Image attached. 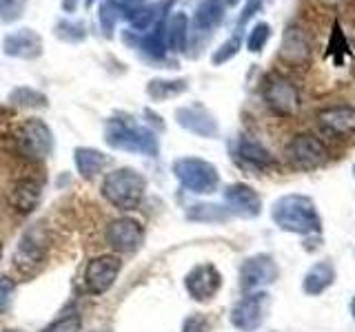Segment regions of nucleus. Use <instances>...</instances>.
Masks as SVG:
<instances>
[{
  "label": "nucleus",
  "instance_id": "obj_1",
  "mask_svg": "<svg viewBox=\"0 0 355 332\" xmlns=\"http://www.w3.org/2000/svg\"><path fill=\"white\" fill-rule=\"evenodd\" d=\"M271 217L277 226L295 235H318L322 219L313 199L306 195H284L273 204Z\"/></svg>",
  "mask_w": 355,
  "mask_h": 332
},
{
  "label": "nucleus",
  "instance_id": "obj_2",
  "mask_svg": "<svg viewBox=\"0 0 355 332\" xmlns=\"http://www.w3.org/2000/svg\"><path fill=\"white\" fill-rule=\"evenodd\" d=\"M105 142L111 149L142 153V155H158V138L147 127L129 124L125 120H109L105 124Z\"/></svg>",
  "mask_w": 355,
  "mask_h": 332
},
{
  "label": "nucleus",
  "instance_id": "obj_3",
  "mask_svg": "<svg viewBox=\"0 0 355 332\" xmlns=\"http://www.w3.org/2000/svg\"><path fill=\"white\" fill-rule=\"evenodd\" d=\"M144 188H147V182L133 169H118L103 180L105 199L120 210L138 208L144 197Z\"/></svg>",
  "mask_w": 355,
  "mask_h": 332
},
{
  "label": "nucleus",
  "instance_id": "obj_4",
  "mask_svg": "<svg viewBox=\"0 0 355 332\" xmlns=\"http://www.w3.org/2000/svg\"><path fill=\"white\" fill-rule=\"evenodd\" d=\"M173 173L187 191L198 193V195H209L214 193L220 184L218 169L207 160L200 158H180L173 162Z\"/></svg>",
  "mask_w": 355,
  "mask_h": 332
},
{
  "label": "nucleus",
  "instance_id": "obj_5",
  "mask_svg": "<svg viewBox=\"0 0 355 332\" xmlns=\"http://www.w3.org/2000/svg\"><path fill=\"white\" fill-rule=\"evenodd\" d=\"M262 95H264L266 107H269L277 116H293L300 107L297 86L280 73H271L269 77H266Z\"/></svg>",
  "mask_w": 355,
  "mask_h": 332
},
{
  "label": "nucleus",
  "instance_id": "obj_6",
  "mask_svg": "<svg viewBox=\"0 0 355 332\" xmlns=\"http://www.w3.org/2000/svg\"><path fill=\"white\" fill-rule=\"evenodd\" d=\"M18 151L29 160H44L53 151V133L42 120H29L18 131Z\"/></svg>",
  "mask_w": 355,
  "mask_h": 332
},
{
  "label": "nucleus",
  "instance_id": "obj_7",
  "mask_svg": "<svg viewBox=\"0 0 355 332\" xmlns=\"http://www.w3.org/2000/svg\"><path fill=\"white\" fill-rule=\"evenodd\" d=\"M288 158L302 171H315L329 160L327 147L311 133H300L288 144Z\"/></svg>",
  "mask_w": 355,
  "mask_h": 332
},
{
  "label": "nucleus",
  "instance_id": "obj_8",
  "mask_svg": "<svg viewBox=\"0 0 355 332\" xmlns=\"http://www.w3.org/2000/svg\"><path fill=\"white\" fill-rule=\"evenodd\" d=\"M266 306H269L266 293H251L242 297L231 310V324L242 332H255L264 321Z\"/></svg>",
  "mask_w": 355,
  "mask_h": 332
},
{
  "label": "nucleus",
  "instance_id": "obj_9",
  "mask_svg": "<svg viewBox=\"0 0 355 332\" xmlns=\"http://www.w3.org/2000/svg\"><path fill=\"white\" fill-rule=\"evenodd\" d=\"M311 51H313V42H311L309 31L300 22H291L282 33L280 60L291 66H302L311 60Z\"/></svg>",
  "mask_w": 355,
  "mask_h": 332
},
{
  "label": "nucleus",
  "instance_id": "obj_10",
  "mask_svg": "<svg viewBox=\"0 0 355 332\" xmlns=\"http://www.w3.org/2000/svg\"><path fill=\"white\" fill-rule=\"evenodd\" d=\"M122 268L116 255H100L87 264L85 270V286L92 295H105L114 286L116 277Z\"/></svg>",
  "mask_w": 355,
  "mask_h": 332
},
{
  "label": "nucleus",
  "instance_id": "obj_11",
  "mask_svg": "<svg viewBox=\"0 0 355 332\" xmlns=\"http://www.w3.org/2000/svg\"><path fill=\"white\" fill-rule=\"evenodd\" d=\"M277 279V264L269 255H253L240 268V286L242 290H258Z\"/></svg>",
  "mask_w": 355,
  "mask_h": 332
},
{
  "label": "nucleus",
  "instance_id": "obj_12",
  "mask_svg": "<svg viewBox=\"0 0 355 332\" xmlns=\"http://www.w3.org/2000/svg\"><path fill=\"white\" fill-rule=\"evenodd\" d=\"M184 286L196 302H209L222 286V275L214 264H200L187 275Z\"/></svg>",
  "mask_w": 355,
  "mask_h": 332
},
{
  "label": "nucleus",
  "instance_id": "obj_13",
  "mask_svg": "<svg viewBox=\"0 0 355 332\" xmlns=\"http://www.w3.org/2000/svg\"><path fill=\"white\" fill-rule=\"evenodd\" d=\"M144 239V230L138 219L131 217H120L114 219L107 228V241L120 252H131L136 250Z\"/></svg>",
  "mask_w": 355,
  "mask_h": 332
},
{
  "label": "nucleus",
  "instance_id": "obj_14",
  "mask_svg": "<svg viewBox=\"0 0 355 332\" xmlns=\"http://www.w3.org/2000/svg\"><path fill=\"white\" fill-rule=\"evenodd\" d=\"M3 51L9 58L33 60L42 53V38L33 29H18L11 31L3 40Z\"/></svg>",
  "mask_w": 355,
  "mask_h": 332
},
{
  "label": "nucleus",
  "instance_id": "obj_15",
  "mask_svg": "<svg viewBox=\"0 0 355 332\" xmlns=\"http://www.w3.org/2000/svg\"><path fill=\"white\" fill-rule=\"evenodd\" d=\"M318 122L333 136L347 138L355 133V107L351 104H333L318 111Z\"/></svg>",
  "mask_w": 355,
  "mask_h": 332
},
{
  "label": "nucleus",
  "instance_id": "obj_16",
  "mask_svg": "<svg viewBox=\"0 0 355 332\" xmlns=\"http://www.w3.org/2000/svg\"><path fill=\"white\" fill-rule=\"evenodd\" d=\"M175 120L182 129L196 133L200 138L218 136V122L205 107H180L175 111Z\"/></svg>",
  "mask_w": 355,
  "mask_h": 332
},
{
  "label": "nucleus",
  "instance_id": "obj_17",
  "mask_svg": "<svg viewBox=\"0 0 355 332\" xmlns=\"http://www.w3.org/2000/svg\"><path fill=\"white\" fill-rule=\"evenodd\" d=\"M225 202L231 213L240 217H258L262 210V199L249 184H231L225 188Z\"/></svg>",
  "mask_w": 355,
  "mask_h": 332
},
{
  "label": "nucleus",
  "instance_id": "obj_18",
  "mask_svg": "<svg viewBox=\"0 0 355 332\" xmlns=\"http://www.w3.org/2000/svg\"><path fill=\"white\" fill-rule=\"evenodd\" d=\"M44 248H47V243H44V237H40L38 230L25 232V237H22L18 252H16V266L22 273L31 270V266L42 261Z\"/></svg>",
  "mask_w": 355,
  "mask_h": 332
},
{
  "label": "nucleus",
  "instance_id": "obj_19",
  "mask_svg": "<svg viewBox=\"0 0 355 332\" xmlns=\"http://www.w3.org/2000/svg\"><path fill=\"white\" fill-rule=\"evenodd\" d=\"M336 282V268H333L331 261H318L309 268V273L302 279V290L311 297L322 295L327 288Z\"/></svg>",
  "mask_w": 355,
  "mask_h": 332
},
{
  "label": "nucleus",
  "instance_id": "obj_20",
  "mask_svg": "<svg viewBox=\"0 0 355 332\" xmlns=\"http://www.w3.org/2000/svg\"><path fill=\"white\" fill-rule=\"evenodd\" d=\"M225 18V0H200L193 14V25L200 31H214Z\"/></svg>",
  "mask_w": 355,
  "mask_h": 332
},
{
  "label": "nucleus",
  "instance_id": "obj_21",
  "mask_svg": "<svg viewBox=\"0 0 355 332\" xmlns=\"http://www.w3.org/2000/svg\"><path fill=\"white\" fill-rule=\"evenodd\" d=\"M73 160H76V169L83 177H96L98 173H103L109 164V158L105 153H100L96 149H76L73 153Z\"/></svg>",
  "mask_w": 355,
  "mask_h": 332
},
{
  "label": "nucleus",
  "instance_id": "obj_22",
  "mask_svg": "<svg viewBox=\"0 0 355 332\" xmlns=\"http://www.w3.org/2000/svg\"><path fill=\"white\" fill-rule=\"evenodd\" d=\"M189 38V18L184 14H173L164 25L166 51H182Z\"/></svg>",
  "mask_w": 355,
  "mask_h": 332
},
{
  "label": "nucleus",
  "instance_id": "obj_23",
  "mask_svg": "<svg viewBox=\"0 0 355 332\" xmlns=\"http://www.w3.org/2000/svg\"><path fill=\"white\" fill-rule=\"evenodd\" d=\"M11 202H14L18 213H29V210H33V208H36V204L40 202V184L33 182V180L20 182L14 188Z\"/></svg>",
  "mask_w": 355,
  "mask_h": 332
},
{
  "label": "nucleus",
  "instance_id": "obj_24",
  "mask_svg": "<svg viewBox=\"0 0 355 332\" xmlns=\"http://www.w3.org/2000/svg\"><path fill=\"white\" fill-rule=\"evenodd\" d=\"M187 91V80H151L147 86L149 98L155 102H164V100L175 98Z\"/></svg>",
  "mask_w": 355,
  "mask_h": 332
},
{
  "label": "nucleus",
  "instance_id": "obj_25",
  "mask_svg": "<svg viewBox=\"0 0 355 332\" xmlns=\"http://www.w3.org/2000/svg\"><path fill=\"white\" fill-rule=\"evenodd\" d=\"M238 153H240V158L242 160H247L255 166H266V164H271V155L269 151H266L260 142H255L251 138H244L240 140L238 144Z\"/></svg>",
  "mask_w": 355,
  "mask_h": 332
},
{
  "label": "nucleus",
  "instance_id": "obj_26",
  "mask_svg": "<svg viewBox=\"0 0 355 332\" xmlns=\"http://www.w3.org/2000/svg\"><path fill=\"white\" fill-rule=\"evenodd\" d=\"M160 16V9L153 5H140L129 14V25L136 31H149L153 29L155 20Z\"/></svg>",
  "mask_w": 355,
  "mask_h": 332
},
{
  "label": "nucleus",
  "instance_id": "obj_27",
  "mask_svg": "<svg viewBox=\"0 0 355 332\" xmlns=\"http://www.w3.org/2000/svg\"><path fill=\"white\" fill-rule=\"evenodd\" d=\"M118 18H120V7L116 0H103L98 9V25L103 29V33L107 38H111L116 25H118Z\"/></svg>",
  "mask_w": 355,
  "mask_h": 332
},
{
  "label": "nucleus",
  "instance_id": "obj_28",
  "mask_svg": "<svg viewBox=\"0 0 355 332\" xmlns=\"http://www.w3.org/2000/svg\"><path fill=\"white\" fill-rule=\"evenodd\" d=\"M9 100L18 107H44L47 104V98H44L40 91H36V89H29V86H18L14 89V91L9 93Z\"/></svg>",
  "mask_w": 355,
  "mask_h": 332
},
{
  "label": "nucleus",
  "instance_id": "obj_29",
  "mask_svg": "<svg viewBox=\"0 0 355 332\" xmlns=\"http://www.w3.org/2000/svg\"><path fill=\"white\" fill-rule=\"evenodd\" d=\"M269 38H271V25H269V22H255L253 29L249 31V36H247V49L251 53H260L266 47Z\"/></svg>",
  "mask_w": 355,
  "mask_h": 332
},
{
  "label": "nucleus",
  "instance_id": "obj_30",
  "mask_svg": "<svg viewBox=\"0 0 355 332\" xmlns=\"http://www.w3.org/2000/svg\"><path fill=\"white\" fill-rule=\"evenodd\" d=\"M142 49L153 58H162L166 53V40H164V25H155L149 36H144Z\"/></svg>",
  "mask_w": 355,
  "mask_h": 332
},
{
  "label": "nucleus",
  "instance_id": "obj_31",
  "mask_svg": "<svg viewBox=\"0 0 355 332\" xmlns=\"http://www.w3.org/2000/svg\"><path fill=\"white\" fill-rule=\"evenodd\" d=\"M240 47H242L240 36H233V38L225 40L214 51V55H211V62H214V64H225V62H229L231 58H236V55H238Z\"/></svg>",
  "mask_w": 355,
  "mask_h": 332
},
{
  "label": "nucleus",
  "instance_id": "obj_32",
  "mask_svg": "<svg viewBox=\"0 0 355 332\" xmlns=\"http://www.w3.org/2000/svg\"><path fill=\"white\" fill-rule=\"evenodd\" d=\"M83 330V319L80 315H64L60 319H55L51 326H47L42 332H80Z\"/></svg>",
  "mask_w": 355,
  "mask_h": 332
},
{
  "label": "nucleus",
  "instance_id": "obj_33",
  "mask_svg": "<svg viewBox=\"0 0 355 332\" xmlns=\"http://www.w3.org/2000/svg\"><path fill=\"white\" fill-rule=\"evenodd\" d=\"M55 36L67 40V42H80L85 40V27L80 25V22H58V27H55Z\"/></svg>",
  "mask_w": 355,
  "mask_h": 332
},
{
  "label": "nucleus",
  "instance_id": "obj_34",
  "mask_svg": "<svg viewBox=\"0 0 355 332\" xmlns=\"http://www.w3.org/2000/svg\"><path fill=\"white\" fill-rule=\"evenodd\" d=\"M14 293H16V282L9 275H0V313H7L9 310Z\"/></svg>",
  "mask_w": 355,
  "mask_h": 332
},
{
  "label": "nucleus",
  "instance_id": "obj_35",
  "mask_svg": "<svg viewBox=\"0 0 355 332\" xmlns=\"http://www.w3.org/2000/svg\"><path fill=\"white\" fill-rule=\"evenodd\" d=\"M349 49L347 40H344V33H342V27L333 25V33H331V42H329V53L336 55V62H342V53Z\"/></svg>",
  "mask_w": 355,
  "mask_h": 332
},
{
  "label": "nucleus",
  "instance_id": "obj_36",
  "mask_svg": "<svg viewBox=\"0 0 355 332\" xmlns=\"http://www.w3.org/2000/svg\"><path fill=\"white\" fill-rule=\"evenodd\" d=\"M191 219H225L227 213H222L220 206H207V204H200V206H193V210L189 213Z\"/></svg>",
  "mask_w": 355,
  "mask_h": 332
},
{
  "label": "nucleus",
  "instance_id": "obj_37",
  "mask_svg": "<svg viewBox=\"0 0 355 332\" xmlns=\"http://www.w3.org/2000/svg\"><path fill=\"white\" fill-rule=\"evenodd\" d=\"M22 11V0H0V20H14Z\"/></svg>",
  "mask_w": 355,
  "mask_h": 332
},
{
  "label": "nucleus",
  "instance_id": "obj_38",
  "mask_svg": "<svg viewBox=\"0 0 355 332\" xmlns=\"http://www.w3.org/2000/svg\"><path fill=\"white\" fill-rule=\"evenodd\" d=\"M209 330V321L202 315H193L184 321L182 332H207Z\"/></svg>",
  "mask_w": 355,
  "mask_h": 332
},
{
  "label": "nucleus",
  "instance_id": "obj_39",
  "mask_svg": "<svg viewBox=\"0 0 355 332\" xmlns=\"http://www.w3.org/2000/svg\"><path fill=\"white\" fill-rule=\"evenodd\" d=\"M260 7H262V0H247V5H244L242 14H240V18H238V25H240V27L247 25V22L255 16V11H258Z\"/></svg>",
  "mask_w": 355,
  "mask_h": 332
},
{
  "label": "nucleus",
  "instance_id": "obj_40",
  "mask_svg": "<svg viewBox=\"0 0 355 332\" xmlns=\"http://www.w3.org/2000/svg\"><path fill=\"white\" fill-rule=\"evenodd\" d=\"M78 3H80V0H62V9H64V14H73V11L78 9Z\"/></svg>",
  "mask_w": 355,
  "mask_h": 332
},
{
  "label": "nucleus",
  "instance_id": "obj_41",
  "mask_svg": "<svg viewBox=\"0 0 355 332\" xmlns=\"http://www.w3.org/2000/svg\"><path fill=\"white\" fill-rule=\"evenodd\" d=\"M120 3L125 5V7H131V9H136V7H140V5L144 3V0H120Z\"/></svg>",
  "mask_w": 355,
  "mask_h": 332
},
{
  "label": "nucleus",
  "instance_id": "obj_42",
  "mask_svg": "<svg viewBox=\"0 0 355 332\" xmlns=\"http://www.w3.org/2000/svg\"><path fill=\"white\" fill-rule=\"evenodd\" d=\"M320 3H322V5H331V7H333V5L342 3V0H320Z\"/></svg>",
  "mask_w": 355,
  "mask_h": 332
},
{
  "label": "nucleus",
  "instance_id": "obj_43",
  "mask_svg": "<svg viewBox=\"0 0 355 332\" xmlns=\"http://www.w3.org/2000/svg\"><path fill=\"white\" fill-rule=\"evenodd\" d=\"M240 3V0H225V5H229V7H236Z\"/></svg>",
  "mask_w": 355,
  "mask_h": 332
},
{
  "label": "nucleus",
  "instance_id": "obj_44",
  "mask_svg": "<svg viewBox=\"0 0 355 332\" xmlns=\"http://www.w3.org/2000/svg\"><path fill=\"white\" fill-rule=\"evenodd\" d=\"M351 315H353V319H355V297H353V302H351Z\"/></svg>",
  "mask_w": 355,
  "mask_h": 332
},
{
  "label": "nucleus",
  "instance_id": "obj_45",
  "mask_svg": "<svg viewBox=\"0 0 355 332\" xmlns=\"http://www.w3.org/2000/svg\"><path fill=\"white\" fill-rule=\"evenodd\" d=\"M96 3V0H85V7H92Z\"/></svg>",
  "mask_w": 355,
  "mask_h": 332
},
{
  "label": "nucleus",
  "instance_id": "obj_46",
  "mask_svg": "<svg viewBox=\"0 0 355 332\" xmlns=\"http://www.w3.org/2000/svg\"><path fill=\"white\" fill-rule=\"evenodd\" d=\"M0 259H3V243H0Z\"/></svg>",
  "mask_w": 355,
  "mask_h": 332
},
{
  "label": "nucleus",
  "instance_id": "obj_47",
  "mask_svg": "<svg viewBox=\"0 0 355 332\" xmlns=\"http://www.w3.org/2000/svg\"><path fill=\"white\" fill-rule=\"evenodd\" d=\"M353 175H355V166H353Z\"/></svg>",
  "mask_w": 355,
  "mask_h": 332
}]
</instances>
